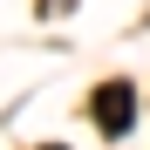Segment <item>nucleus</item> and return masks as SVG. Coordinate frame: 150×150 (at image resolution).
I'll use <instances>...</instances> for the list:
<instances>
[{"mask_svg":"<svg viewBox=\"0 0 150 150\" xmlns=\"http://www.w3.org/2000/svg\"><path fill=\"white\" fill-rule=\"evenodd\" d=\"M41 7H48V14H62V7H68V0H41Z\"/></svg>","mask_w":150,"mask_h":150,"instance_id":"nucleus-2","label":"nucleus"},{"mask_svg":"<svg viewBox=\"0 0 150 150\" xmlns=\"http://www.w3.org/2000/svg\"><path fill=\"white\" fill-rule=\"evenodd\" d=\"M89 109H96V130H103V137H123L130 116H137V89L130 82H103V89L89 96Z\"/></svg>","mask_w":150,"mask_h":150,"instance_id":"nucleus-1","label":"nucleus"},{"mask_svg":"<svg viewBox=\"0 0 150 150\" xmlns=\"http://www.w3.org/2000/svg\"><path fill=\"white\" fill-rule=\"evenodd\" d=\"M41 150H62V143H41Z\"/></svg>","mask_w":150,"mask_h":150,"instance_id":"nucleus-3","label":"nucleus"}]
</instances>
